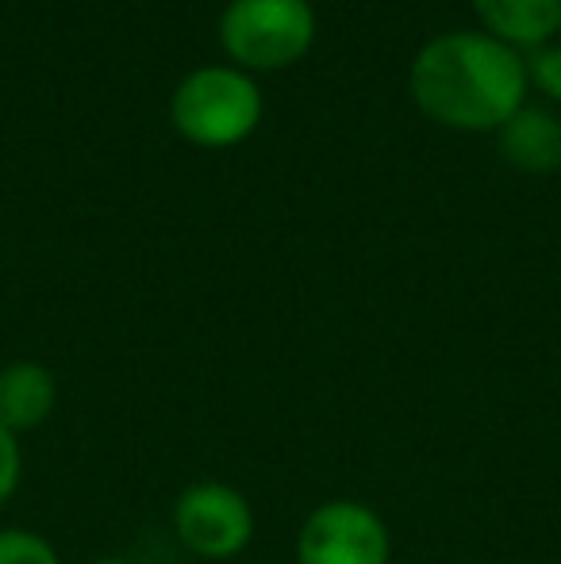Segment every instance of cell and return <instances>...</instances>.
I'll use <instances>...</instances> for the list:
<instances>
[{
	"mask_svg": "<svg viewBox=\"0 0 561 564\" xmlns=\"http://www.w3.org/2000/svg\"><path fill=\"white\" fill-rule=\"evenodd\" d=\"M315 12L308 0H231L219 20V43L247 69H284L308 54Z\"/></svg>",
	"mask_w": 561,
	"mask_h": 564,
	"instance_id": "3957f363",
	"label": "cell"
},
{
	"mask_svg": "<svg viewBox=\"0 0 561 564\" xmlns=\"http://www.w3.org/2000/svg\"><path fill=\"white\" fill-rule=\"evenodd\" d=\"M412 97L434 123L493 131L527 105V62L493 35L450 31L416 54Z\"/></svg>",
	"mask_w": 561,
	"mask_h": 564,
	"instance_id": "6da1fadb",
	"label": "cell"
},
{
	"mask_svg": "<svg viewBox=\"0 0 561 564\" xmlns=\"http://www.w3.org/2000/svg\"><path fill=\"white\" fill-rule=\"evenodd\" d=\"M488 35L516 46H547L561 28V0H473Z\"/></svg>",
	"mask_w": 561,
	"mask_h": 564,
	"instance_id": "ba28073f",
	"label": "cell"
},
{
	"mask_svg": "<svg viewBox=\"0 0 561 564\" xmlns=\"http://www.w3.org/2000/svg\"><path fill=\"white\" fill-rule=\"evenodd\" d=\"M500 150L524 173H554L561 165V119L539 105H524L500 127Z\"/></svg>",
	"mask_w": 561,
	"mask_h": 564,
	"instance_id": "8992f818",
	"label": "cell"
},
{
	"mask_svg": "<svg viewBox=\"0 0 561 564\" xmlns=\"http://www.w3.org/2000/svg\"><path fill=\"white\" fill-rule=\"evenodd\" d=\"M170 116L196 147H235L262 119V93L242 69L204 66L177 85Z\"/></svg>",
	"mask_w": 561,
	"mask_h": 564,
	"instance_id": "7a4b0ae2",
	"label": "cell"
},
{
	"mask_svg": "<svg viewBox=\"0 0 561 564\" xmlns=\"http://www.w3.org/2000/svg\"><path fill=\"white\" fill-rule=\"evenodd\" d=\"M54 400H58V384L51 369L35 361H15L0 369V426L4 431H35L54 411Z\"/></svg>",
	"mask_w": 561,
	"mask_h": 564,
	"instance_id": "52a82bcc",
	"label": "cell"
},
{
	"mask_svg": "<svg viewBox=\"0 0 561 564\" xmlns=\"http://www.w3.org/2000/svg\"><path fill=\"white\" fill-rule=\"evenodd\" d=\"M527 77L561 105V46H535L527 58Z\"/></svg>",
	"mask_w": 561,
	"mask_h": 564,
	"instance_id": "30bf717a",
	"label": "cell"
},
{
	"mask_svg": "<svg viewBox=\"0 0 561 564\" xmlns=\"http://www.w3.org/2000/svg\"><path fill=\"white\" fill-rule=\"evenodd\" d=\"M93 564H128V561H116V557H108V561H93Z\"/></svg>",
	"mask_w": 561,
	"mask_h": 564,
	"instance_id": "7c38bea8",
	"label": "cell"
},
{
	"mask_svg": "<svg viewBox=\"0 0 561 564\" xmlns=\"http://www.w3.org/2000/svg\"><path fill=\"white\" fill-rule=\"evenodd\" d=\"M0 564H58V553L31 530H0Z\"/></svg>",
	"mask_w": 561,
	"mask_h": 564,
	"instance_id": "9c48e42d",
	"label": "cell"
},
{
	"mask_svg": "<svg viewBox=\"0 0 561 564\" xmlns=\"http://www.w3.org/2000/svg\"><path fill=\"white\" fill-rule=\"evenodd\" d=\"M15 484H20V446H15V434L0 426V507L12 499Z\"/></svg>",
	"mask_w": 561,
	"mask_h": 564,
	"instance_id": "8fae6325",
	"label": "cell"
},
{
	"mask_svg": "<svg viewBox=\"0 0 561 564\" xmlns=\"http://www.w3.org/2000/svg\"><path fill=\"white\" fill-rule=\"evenodd\" d=\"M173 527L196 557L227 561L247 550V542L255 538V511L242 491L227 484H193L188 491H181Z\"/></svg>",
	"mask_w": 561,
	"mask_h": 564,
	"instance_id": "5b68a950",
	"label": "cell"
},
{
	"mask_svg": "<svg viewBox=\"0 0 561 564\" xmlns=\"http://www.w3.org/2000/svg\"><path fill=\"white\" fill-rule=\"evenodd\" d=\"M300 564H389V530L369 507L335 499L308 514L296 542Z\"/></svg>",
	"mask_w": 561,
	"mask_h": 564,
	"instance_id": "277c9868",
	"label": "cell"
}]
</instances>
